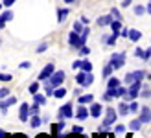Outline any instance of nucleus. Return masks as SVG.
Wrapping results in <instances>:
<instances>
[{"label": "nucleus", "instance_id": "55", "mask_svg": "<svg viewBox=\"0 0 151 138\" xmlns=\"http://www.w3.org/2000/svg\"><path fill=\"white\" fill-rule=\"evenodd\" d=\"M35 138H52V134H46V133H41V134H37Z\"/></svg>", "mask_w": 151, "mask_h": 138}, {"label": "nucleus", "instance_id": "4", "mask_svg": "<svg viewBox=\"0 0 151 138\" xmlns=\"http://www.w3.org/2000/svg\"><path fill=\"white\" fill-rule=\"evenodd\" d=\"M85 44H87V41L81 37V33L74 32V29H72V32L68 33V46H70V48H74V50H79L81 46H85Z\"/></svg>", "mask_w": 151, "mask_h": 138}, {"label": "nucleus", "instance_id": "60", "mask_svg": "<svg viewBox=\"0 0 151 138\" xmlns=\"http://www.w3.org/2000/svg\"><path fill=\"white\" fill-rule=\"evenodd\" d=\"M63 2H65V4H68V6H70V4H74V2H76V0H63Z\"/></svg>", "mask_w": 151, "mask_h": 138}, {"label": "nucleus", "instance_id": "39", "mask_svg": "<svg viewBox=\"0 0 151 138\" xmlns=\"http://www.w3.org/2000/svg\"><path fill=\"white\" fill-rule=\"evenodd\" d=\"M11 94V90L7 88V87H0V99H4V98H7Z\"/></svg>", "mask_w": 151, "mask_h": 138}, {"label": "nucleus", "instance_id": "33", "mask_svg": "<svg viewBox=\"0 0 151 138\" xmlns=\"http://www.w3.org/2000/svg\"><path fill=\"white\" fill-rule=\"evenodd\" d=\"M13 79V75L11 74H7V72H0V83H9Z\"/></svg>", "mask_w": 151, "mask_h": 138}, {"label": "nucleus", "instance_id": "17", "mask_svg": "<svg viewBox=\"0 0 151 138\" xmlns=\"http://www.w3.org/2000/svg\"><path fill=\"white\" fill-rule=\"evenodd\" d=\"M133 78L134 81H144V79H151V74H147L146 70H133Z\"/></svg>", "mask_w": 151, "mask_h": 138}, {"label": "nucleus", "instance_id": "6", "mask_svg": "<svg viewBox=\"0 0 151 138\" xmlns=\"http://www.w3.org/2000/svg\"><path fill=\"white\" fill-rule=\"evenodd\" d=\"M88 116H90L88 105H81V103H78V109H76V120H78V121H85Z\"/></svg>", "mask_w": 151, "mask_h": 138}, {"label": "nucleus", "instance_id": "34", "mask_svg": "<svg viewBox=\"0 0 151 138\" xmlns=\"http://www.w3.org/2000/svg\"><path fill=\"white\" fill-rule=\"evenodd\" d=\"M140 98H146V99L151 98V88L144 85V87H142V90H140Z\"/></svg>", "mask_w": 151, "mask_h": 138}, {"label": "nucleus", "instance_id": "62", "mask_svg": "<svg viewBox=\"0 0 151 138\" xmlns=\"http://www.w3.org/2000/svg\"><path fill=\"white\" fill-rule=\"evenodd\" d=\"M4 11V2H0V13Z\"/></svg>", "mask_w": 151, "mask_h": 138}, {"label": "nucleus", "instance_id": "11", "mask_svg": "<svg viewBox=\"0 0 151 138\" xmlns=\"http://www.w3.org/2000/svg\"><path fill=\"white\" fill-rule=\"evenodd\" d=\"M88 109H90V118H100L101 114L105 112V111H103V105H101V103H96V101L90 103Z\"/></svg>", "mask_w": 151, "mask_h": 138}, {"label": "nucleus", "instance_id": "32", "mask_svg": "<svg viewBox=\"0 0 151 138\" xmlns=\"http://www.w3.org/2000/svg\"><path fill=\"white\" fill-rule=\"evenodd\" d=\"M88 53H90V48H88L87 44L81 46V48L78 50V55H79V57H88Z\"/></svg>", "mask_w": 151, "mask_h": 138}, {"label": "nucleus", "instance_id": "8", "mask_svg": "<svg viewBox=\"0 0 151 138\" xmlns=\"http://www.w3.org/2000/svg\"><path fill=\"white\" fill-rule=\"evenodd\" d=\"M57 70V68L54 66V63H48L46 66L42 68V70L39 72V81H46V79H50L52 75H54V72Z\"/></svg>", "mask_w": 151, "mask_h": 138}, {"label": "nucleus", "instance_id": "19", "mask_svg": "<svg viewBox=\"0 0 151 138\" xmlns=\"http://www.w3.org/2000/svg\"><path fill=\"white\" fill-rule=\"evenodd\" d=\"M131 111H129V101H125V99H122V101L118 103V114L120 116H127Z\"/></svg>", "mask_w": 151, "mask_h": 138}, {"label": "nucleus", "instance_id": "1", "mask_svg": "<svg viewBox=\"0 0 151 138\" xmlns=\"http://www.w3.org/2000/svg\"><path fill=\"white\" fill-rule=\"evenodd\" d=\"M116 120H118V111L114 109V107H107L103 112V121H101V125L98 127V133H101V131H109V129L116 124Z\"/></svg>", "mask_w": 151, "mask_h": 138}, {"label": "nucleus", "instance_id": "54", "mask_svg": "<svg viewBox=\"0 0 151 138\" xmlns=\"http://www.w3.org/2000/svg\"><path fill=\"white\" fill-rule=\"evenodd\" d=\"M42 124L48 125V124H50V116H46V114H44V116H42Z\"/></svg>", "mask_w": 151, "mask_h": 138}, {"label": "nucleus", "instance_id": "38", "mask_svg": "<svg viewBox=\"0 0 151 138\" xmlns=\"http://www.w3.org/2000/svg\"><path fill=\"white\" fill-rule=\"evenodd\" d=\"M131 83H134V78H133V72H129V74H125V78H124V85H127V87H129Z\"/></svg>", "mask_w": 151, "mask_h": 138}, {"label": "nucleus", "instance_id": "29", "mask_svg": "<svg viewBox=\"0 0 151 138\" xmlns=\"http://www.w3.org/2000/svg\"><path fill=\"white\" fill-rule=\"evenodd\" d=\"M66 96V88L65 87H57L55 90H54V98H57V99H63Z\"/></svg>", "mask_w": 151, "mask_h": 138}, {"label": "nucleus", "instance_id": "58", "mask_svg": "<svg viewBox=\"0 0 151 138\" xmlns=\"http://www.w3.org/2000/svg\"><path fill=\"white\" fill-rule=\"evenodd\" d=\"M81 22H83L85 26H88V19H87V17H81Z\"/></svg>", "mask_w": 151, "mask_h": 138}, {"label": "nucleus", "instance_id": "46", "mask_svg": "<svg viewBox=\"0 0 151 138\" xmlns=\"http://www.w3.org/2000/svg\"><path fill=\"white\" fill-rule=\"evenodd\" d=\"M133 55H134V57H138V59H142V55H144V50H142V48H134Z\"/></svg>", "mask_w": 151, "mask_h": 138}, {"label": "nucleus", "instance_id": "20", "mask_svg": "<svg viewBox=\"0 0 151 138\" xmlns=\"http://www.w3.org/2000/svg\"><path fill=\"white\" fill-rule=\"evenodd\" d=\"M127 39L133 41V42H138L142 39V32L137 29V28H129V37H127Z\"/></svg>", "mask_w": 151, "mask_h": 138}, {"label": "nucleus", "instance_id": "31", "mask_svg": "<svg viewBox=\"0 0 151 138\" xmlns=\"http://www.w3.org/2000/svg\"><path fill=\"white\" fill-rule=\"evenodd\" d=\"M72 29H74V32H78V33H81L83 29H85V24H83V22H81V19L74 22V26H72Z\"/></svg>", "mask_w": 151, "mask_h": 138}, {"label": "nucleus", "instance_id": "21", "mask_svg": "<svg viewBox=\"0 0 151 138\" xmlns=\"http://www.w3.org/2000/svg\"><path fill=\"white\" fill-rule=\"evenodd\" d=\"M42 125V116H39V114H33L32 118H29V127L32 129H39Z\"/></svg>", "mask_w": 151, "mask_h": 138}, {"label": "nucleus", "instance_id": "5", "mask_svg": "<svg viewBox=\"0 0 151 138\" xmlns=\"http://www.w3.org/2000/svg\"><path fill=\"white\" fill-rule=\"evenodd\" d=\"M65 78H66L65 70H55V72H54V75H52V78H50L48 81L52 83V87H54V88H57V87H63Z\"/></svg>", "mask_w": 151, "mask_h": 138}, {"label": "nucleus", "instance_id": "24", "mask_svg": "<svg viewBox=\"0 0 151 138\" xmlns=\"http://www.w3.org/2000/svg\"><path fill=\"white\" fill-rule=\"evenodd\" d=\"M111 29H112V33H118L120 35V32L124 29V24H122V20H112V24H111Z\"/></svg>", "mask_w": 151, "mask_h": 138}, {"label": "nucleus", "instance_id": "3", "mask_svg": "<svg viewBox=\"0 0 151 138\" xmlns=\"http://www.w3.org/2000/svg\"><path fill=\"white\" fill-rule=\"evenodd\" d=\"M125 61H127V53H125V52H116V53H111V57H109V63H111L112 66H114V70H120V68H124Z\"/></svg>", "mask_w": 151, "mask_h": 138}, {"label": "nucleus", "instance_id": "47", "mask_svg": "<svg viewBox=\"0 0 151 138\" xmlns=\"http://www.w3.org/2000/svg\"><path fill=\"white\" fill-rule=\"evenodd\" d=\"M90 85H94V74H92V72H88V78H87V88H88Z\"/></svg>", "mask_w": 151, "mask_h": 138}, {"label": "nucleus", "instance_id": "59", "mask_svg": "<svg viewBox=\"0 0 151 138\" xmlns=\"http://www.w3.org/2000/svg\"><path fill=\"white\" fill-rule=\"evenodd\" d=\"M146 9H147V15H151V2H147V6H146Z\"/></svg>", "mask_w": 151, "mask_h": 138}, {"label": "nucleus", "instance_id": "61", "mask_svg": "<svg viewBox=\"0 0 151 138\" xmlns=\"http://www.w3.org/2000/svg\"><path fill=\"white\" fill-rule=\"evenodd\" d=\"M79 138H90L88 134H85V133H83V134H79Z\"/></svg>", "mask_w": 151, "mask_h": 138}, {"label": "nucleus", "instance_id": "28", "mask_svg": "<svg viewBox=\"0 0 151 138\" xmlns=\"http://www.w3.org/2000/svg\"><path fill=\"white\" fill-rule=\"evenodd\" d=\"M133 13L137 15V17H142V15H146L147 13V9H146V6H142V4H137L133 7Z\"/></svg>", "mask_w": 151, "mask_h": 138}, {"label": "nucleus", "instance_id": "9", "mask_svg": "<svg viewBox=\"0 0 151 138\" xmlns=\"http://www.w3.org/2000/svg\"><path fill=\"white\" fill-rule=\"evenodd\" d=\"M32 112H29V103H20L19 107V120L20 121H29Z\"/></svg>", "mask_w": 151, "mask_h": 138}, {"label": "nucleus", "instance_id": "40", "mask_svg": "<svg viewBox=\"0 0 151 138\" xmlns=\"http://www.w3.org/2000/svg\"><path fill=\"white\" fill-rule=\"evenodd\" d=\"M125 131H127V127H125V125H122V124H118V125L114 127V133H116V134H124Z\"/></svg>", "mask_w": 151, "mask_h": 138}, {"label": "nucleus", "instance_id": "22", "mask_svg": "<svg viewBox=\"0 0 151 138\" xmlns=\"http://www.w3.org/2000/svg\"><path fill=\"white\" fill-rule=\"evenodd\" d=\"M112 72H114V66H112L111 63H107V65L101 68V78L103 79H109L111 75H112Z\"/></svg>", "mask_w": 151, "mask_h": 138}, {"label": "nucleus", "instance_id": "36", "mask_svg": "<svg viewBox=\"0 0 151 138\" xmlns=\"http://www.w3.org/2000/svg\"><path fill=\"white\" fill-rule=\"evenodd\" d=\"M129 111H131V112H140V105L137 103V99L129 101Z\"/></svg>", "mask_w": 151, "mask_h": 138}, {"label": "nucleus", "instance_id": "53", "mask_svg": "<svg viewBox=\"0 0 151 138\" xmlns=\"http://www.w3.org/2000/svg\"><path fill=\"white\" fill-rule=\"evenodd\" d=\"M13 138H28V136H26L24 133H15V134H13Z\"/></svg>", "mask_w": 151, "mask_h": 138}, {"label": "nucleus", "instance_id": "16", "mask_svg": "<svg viewBox=\"0 0 151 138\" xmlns=\"http://www.w3.org/2000/svg\"><path fill=\"white\" fill-rule=\"evenodd\" d=\"M78 103H81V105H90V103H94V94L87 92V94L78 96Z\"/></svg>", "mask_w": 151, "mask_h": 138}, {"label": "nucleus", "instance_id": "63", "mask_svg": "<svg viewBox=\"0 0 151 138\" xmlns=\"http://www.w3.org/2000/svg\"><path fill=\"white\" fill-rule=\"evenodd\" d=\"M92 138H100V133H98V134H94V136H92Z\"/></svg>", "mask_w": 151, "mask_h": 138}, {"label": "nucleus", "instance_id": "48", "mask_svg": "<svg viewBox=\"0 0 151 138\" xmlns=\"http://www.w3.org/2000/svg\"><path fill=\"white\" fill-rule=\"evenodd\" d=\"M88 35H90V28L88 26H85V29H83V32H81V37H83V39H88Z\"/></svg>", "mask_w": 151, "mask_h": 138}, {"label": "nucleus", "instance_id": "51", "mask_svg": "<svg viewBox=\"0 0 151 138\" xmlns=\"http://www.w3.org/2000/svg\"><path fill=\"white\" fill-rule=\"evenodd\" d=\"M2 2H4V7H11L17 0H2Z\"/></svg>", "mask_w": 151, "mask_h": 138}, {"label": "nucleus", "instance_id": "44", "mask_svg": "<svg viewBox=\"0 0 151 138\" xmlns=\"http://www.w3.org/2000/svg\"><path fill=\"white\" fill-rule=\"evenodd\" d=\"M19 68H22V70H29V68H32V63H29V61H22V63L19 65Z\"/></svg>", "mask_w": 151, "mask_h": 138}, {"label": "nucleus", "instance_id": "64", "mask_svg": "<svg viewBox=\"0 0 151 138\" xmlns=\"http://www.w3.org/2000/svg\"><path fill=\"white\" fill-rule=\"evenodd\" d=\"M6 138H13V134H7V136H6Z\"/></svg>", "mask_w": 151, "mask_h": 138}, {"label": "nucleus", "instance_id": "43", "mask_svg": "<svg viewBox=\"0 0 151 138\" xmlns=\"http://www.w3.org/2000/svg\"><path fill=\"white\" fill-rule=\"evenodd\" d=\"M149 59H151V46L144 50V55H142V61H149Z\"/></svg>", "mask_w": 151, "mask_h": 138}, {"label": "nucleus", "instance_id": "2", "mask_svg": "<svg viewBox=\"0 0 151 138\" xmlns=\"http://www.w3.org/2000/svg\"><path fill=\"white\" fill-rule=\"evenodd\" d=\"M55 116H57V120H70V118H74L76 116L74 105L70 101L65 103V105H61V107H59V111L55 112Z\"/></svg>", "mask_w": 151, "mask_h": 138}, {"label": "nucleus", "instance_id": "7", "mask_svg": "<svg viewBox=\"0 0 151 138\" xmlns=\"http://www.w3.org/2000/svg\"><path fill=\"white\" fill-rule=\"evenodd\" d=\"M15 103H17V96H11V94L7 96V98H4V99H0V112L6 116L7 109H9L11 105H15Z\"/></svg>", "mask_w": 151, "mask_h": 138}, {"label": "nucleus", "instance_id": "30", "mask_svg": "<svg viewBox=\"0 0 151 138\" xmlns=\"http://www.w3.org/2000/svg\"><path fill=\"white\" fill-rule=\"evenodd\" d=\"M92 63L87 59V57H83V63H81V70H85V72H92Z\"/></svg>", "mask_w": 151, "mask_h": 138}, {"label": "nucleus", "instance_id": "50", "mask_svg": "<svg viewBox=\"0 0 151 138\" xmlns=\"http://www.w3.org/2000/svg\"><path fill=\"white\" fill-rule=\"evenodd\" d=\"M120 37H122V39H127V37H129V28H124L122 32H120Z\"/></svg>", "mask_w": 151, "mask_h": 138}, {"label": "nucleus", "instance_id": "14", "mask_svg": "<svg viewBox=\"0 0 151 138\" xmlns=\"http://www.w3.org/2000/svg\"><path fill=\"white\" fill-rule=\"evenodd\" d=\"M87 78H88V72H85V70H79L76 74V83H78V87L87 88Z\"/></svg>", "mask_w": 151, "mask_h": 138}, {"label": "nucleus", "instance_id": "18", "mask_svg": "<svg viewBox=\"0 0 151 138\" xmlns=\"http://www.w3.org/2000/svg\"><path fill=\"white\" fill-rule=\"evenodd\" d=\"M68 15H70V9H68V7H57V22H59V24H61V22H65Z\"/></svg>", "mask_w": 151, "mask_h": 138}, {"label": "nucleus", "instance_id": "10", "mask_svg": "<svg viewBox=\"0 0 151 138\" xmlns=\"http://www.w3.org/2000/svg\"><path fill=\"white\" fill-rule=\"evenodd\" d=\"M138 118L142 120V124H144V125L151 124V109H149L147 105H144V107H140V114H138Z\"/></svg>", "mask_w": 151, "mask_h": 138}, {"label": "nucleus", "instance_id": "26", "mask_svg": "<svg viewBox=\"0 0 151 138\" xmlns=\"http://www.w3.org/2000/svg\"><path fill=\"white\" fill-rule=\"evenodd\" d=\"M122 85V81H120L118 78H114V75H111V78L107 79V88H116Z\"/></svg>", "mask_w": 151, "mask_h": 138}, {"label": "nucleus", "instance_id": "15", "mask_svg": "<svg viewBox=\"0 0 151 138\" xmlns=\"http://www.w3.org/2000/svg\"><path fill=\"white\" fill-rule=\"evenodd\" d=\"M118 33H111V35H103L101 37V42L105 44V46H114L116 44V41H118Z\"/></svg>", "mask_w": 151, "mask_h": 138}, {"label": "nucleus", "instance_id": "45", "mask_svg": "<svg viewBox=\"0 0 151 138\" xmlns=\"http://www.w3.org/2000/svg\"><path fill=\"white\" fill-rule=\"evenodd\" d=\"M46 50H48V44H46V42H42V44L37 46V53H44Z\"/></svg>", "mask_w": 151, "mask_h": 138}, {"label": "nucleus", "instance_id": "25", "mask_svg": "<svg viewBox=\"0 0 151 138\" xmlns=\"http://www.w3.org/2000/svg\"><path fill=\"white\" fill-rule=\"evenodd\" d=\"M41 85H42V81H33V83H29V87H28V92L29 94H37L39 92V88H41Z\"/></svg>", "mask_w": 151, "mask_h": 138}, {"label": "nucleus", "instance_id": "42", "mask_svg": "<svg viewBox=\"0 0 151 138\" xmlns=\"http://www.w3.org/2000/svg\"><path fill=\"white\" fill-rule=\"evenodd\" d=\"M111 15H112L116 20H122V13L118 11V7H112V9H111Z\"/></svg>", "mask_w": 151, "mask_h": 138}, {"label": "nucleus", "instance_id": "56", "mask_svg": "<svg viewBox=\"0 0 151 138\" xmlns=\"http://www.w3.org/2000/svg\"><path fill=\"white\" fill-rule=\"evenodd\" d=\"M81 88H83V87H79V88H74V96H81Z\"/></svg>", "mask_w": 151, "mask_h": 138}, {"label": "nucleus", "instance_id": "57", "mask_svg": "<svg viewBox=\"0 0 151 138\" xmlns=\"http://www.w3.org/2000/svg\"><path fill=\"white\" fill-rule=\"evenodd\" d=\"M7 134H9V133H6V131H4V129H0V138H6Z\"/></svg>", "mask_w": 151, "mask_h": 138}, {"label": "nucleus", "instance_id": "13", "mask_svg": "<svg viewBox=\"0 0 151 138\" xmlns=\"http://www.w3.org/2000/svg\"><path fill=\"white\" fill-rule=\"evenodd\" d=\"M112 20H114V17L109 13V15H101V17H98L96 20V24L100 26V28H105V26H111L112 24Z\"/></svg>", "mask_w": 151, "mask_h": 138}, {"label": "nucleus", "instance_id": "41", "mask_svg": "<svg viewBox=\"0 0 151 138\" xmlns=\"http://www.w3.org/2000/svg\"><path fill=\"white\" fill-rule=\"evenodd\" d=\"M70 131L74 133V134H83V125H72V129H70Z\"/></svg>", "mask_w": 151, "mask_h": 138}, {"label": "nucleus", "instance_id": "27", "mask_svg": "<svg viewBox=\"0 0 151 138\" xmlns=\"http://www.w3.org/2000/svg\"><path fill=\"white\" fill-rule=\"evenodd\" d=\"M33 101L39 103L41 107L46 105V94H41V92H37V94H33Z\"/></svg>", "mask_w": 151, "mask_h": 138}, {"label": "nucleus", "instance_id": "35", "mask_svg": "<svg viewBox=\"0 0 151 138\" xmlns=\"http://www.w3.org/2000/svg\"><path fill=\"white\" fill-rule=\"evenodd\" d=\"M29 112H32V116L33 114H41V105L33 101V105H29Z\"/></svg>", "mask_w": 151, "mask_h": 138}, {"label": "nucleus", "instance_id": "49", "mask_svg": "<svg viewBox=\"0 0 151 138\" xmlns=\"http://www.w3.org/2000/svg\"><path fill=\"white\" fill-rule=\"evenodd\" d=\"M81 63H83V59L74 61V63H72V68H76V70H81Z\"/></svg>", "mask_w": 151, "mask_h": 138}, {"label": "nucleus", "instance_id": "23", "mask_svg": "<svg viewBox=\"0 0 151 138\" xmlns=\"http://www.w3.org/2000/svg\"><path fill=\"white\" fill-rule=\"evenodd\" d=\"M142 125H144V124H142V120H140V118H133V120H131V124L127 125V127H129L133 133H137V131H140V129H142Z\"/></svg>", "mask_w": 151, "mask_h": 138}, {"label": "nucleus", "instance_id": "12", "mask_svg": "<svg viewBox=\"0 0 151 138\" xmlns=\"http://www.w3.org/2000/svg\"><path fill=\"white\" fill-rule=\"evenodd\" d=\"M13 19H15L13 11H11V9H4L2 13H0V29L6 28V24H7L9 20H13Z\"/></svg>", "mask_w": 151, "mask_h": 138}, {"label": "nucleus", "instance_id": "37", "mask_svg": "<svg viewBox=\"0 0 151 138\" xmlns=\"http://www.w3.org/2000/svg\"><path fill=\"white\" fill-rule=\"evenodd\" d=\"M112 99H114V96H112V92H111V90L107 88V90L103 92V101H107V103H111Z\"/></svg>", "mask_w": 151, "mask_h": 138}, {"label": "nucleus", "instance_id": "52", "mask_svg": "<svg viewBox=\"0 0 151 138\" xmlns=\"http://www.w3.org/2000/svg\"><path fill=\"white\" fill-rule=\"evenodd\" d=\"M133 4V0H122V7H129Z\"/></svg>", "mask_w": 151, "mask_h": 138}]
</instances>
